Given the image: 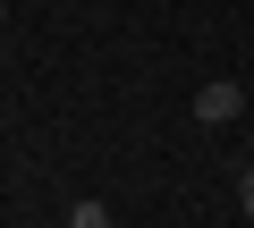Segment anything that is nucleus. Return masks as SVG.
I'll return each instance as SVG.
<instances>
[{"mask_svg":"<svg viewBox=\"0 0 254 228\" xmlns=\"http://www.w3.org/2000/svg\"><path fill=\"white\" fill-rule=\"evenodd\" d=\"M237 110H246V93H237V85H203V93H195V119H203V127H229Z\"/></svg>","mask_w":254,"mask_h":228,"instance_id":"obj_1","label":"nucleus"},{"mask_svg":"<svg viewBox=\"0 0 254 228\" xmlns=\"http://www.w3.org/2000/svg\"><path fill=\"white\" fill-rule=\"evenodd\" d=\"M68 228H110V211H102V203H76V211H68Z\"/></svg>","mask_w":254,"mask_h":228,"instance_id":"obj_2","label":"nucleus"},{"mask_svg":"<svg viewBox=\"0 0 254 228\" xmlns=\"http://www.w3.org/2000/svg\"><path fill=\"white\" fill-rule=\"evenodd\" d=\"M237 211L254 220V169H237Z\"/></svg>","mask_w":254,"mask_h":228,"instance_id":"obj_3","label":"nucleus"}]
</instances>
